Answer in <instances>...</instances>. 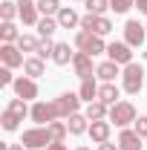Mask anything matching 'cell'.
I'll return each mask as SVG.
<instances>
[{"label": "cell", "mask_w": 147, "mask_h": 150, "mask_svg": "<svg viewBox=\"0 0 147 150\" xmlns=\"http://www.w3.org/2000/svg\"><path fill=\"white\" fill-rule=\"evenodd\" d=\"M75 46H78V52H87V55H101V52H107V43L101 40V35H92V32H78L75 35Z\"/></svg>", "instance_id": "1"}, {"label": "cell", "mask_w": 147, "mask_h": 150, "mask_svg": "<svg viewBox=\"0 0 147 150\" xmlns=\"http://www.w3.org/2000/svg\"><path fill=\"white\" fill-rule=\"evenodd\" d=\"M121 81H124V93L139 95L141 87H144V69H141V64H127L124 72H121Z\"/></svg>", "instance_id": "2"}, {"label": "cell", "mask_w": 147, "mask_h": 150, "mask_svg": "<svg viewBox=\"0 0 147 150\" xmlns=\"http://www.w3.org/2000/svg\"><path fill=\"white\" fill-rule=\"evenodd\" d=\"M20 144L26 150H40V147H49L52 144V136H49V127H29L23 130V139Z\"/></svg>", "instance_id": "3"}, {"label": "cell", "mask_w": 147, "mask_h": 150, "mask_svg": "<svg viewBox=\"0 0 147 150\" xmlns=\"http://www.w3.org/2000/svg\"><path fill=\"white\" fill-rule=\"evenodd\" d=\"M29 118L35 121L37 127H46V124L58 121L55 101H35V104H32V112H29Z\"/></svg>", "instance_id": "4"}, {"label": "cell", "mask_w": 147, "mask_h": 150, "mask_svg": "<svg viewBox=\"0 0 147 150\" xmlns=\"http://www.w3.org/2000/svg\"><path fill=\"white\" fill-rule=\"evenodd\" d=\"M136 121V107L130 104V101H118V104H112L110 107V124L115 127H127Z\"/></svg>", "instance_id": "5"}, {"label": "cell", "mask_w": 147, "mask_h": 150, "mask_svg": "<svg viewBox=\"0 0 147 150\" xmlns=\"http://www.w3.org/2000/svg\"><path fill=\"white\" fill-rule=\"evenodd\" d=\"M55 110H58V118H69L81 110V95L78 93H64L55 98Z\"/></svg>", "instance_id": "6"}, {"label": "cell", "mask_w": 147, "mask_h": 150, "mask_svg": "<svg viewBox=\"0 0 147 150\" xmlns=\"http://www.w3.org/2000/svg\"><path fill=\"white\" fill-rule=\"evenodd\" d=\"M107 55L118 67H127V64H133V46H130L127 40H112L110 46H107Z\"/></svg>", "instance_id": "7"}, {"label": "cell", "mask_w": 147, "mask_h": 150, "mask_svg": "<svg viewBox=\"0 0 147 150\" xmlns=\"http://www.w3.org/2000/svg\"><path fill=\"white\" fill-rule=\"evenodd\" d=\"M18 18L26 26H37L40 20V9H37V0H18Z\"/></svg>", "instance_id": "8"}, {"label": "cell", "mask_w": 147, "mask_h": 150, "mask_svg": "<svg viewBox=\"0 0 147 150\" xmlns=\"http://www.w3.org/2000/svg\"><path fill=\"white\" fill-rule=\"evenodd\" d=\"M72 69H75V75H78L81 81H87V78H95L92 72H95L98 67H92V55H87V52H75Z\"/></svg>", "instance_id": "9"}, {"label": "cell", "mask_w": 147, "mask_h": 150, "mask_svg": "<svg viewBox=\"0 0 147 150\" xmlns=\"http://www.w3.org/2000/svg\"><path fill=\"white\" fill-rule=\"evenodd\" d=\"M0 61H3V67H9V69H15V67H23V64H26L23 52L18 49V43H3V46H0Z\"/></svg>", "instance_id": "10"}, {"label": "cell", "mask_w": 147, "mask_h": 150, "mask_svg": "<svg viewBox=\"0 0 147 150\" xmlns=\"http://www.w3.org/2000/svg\"><path fill=\"white\" fill-rule=\"evenodd\" d=\"M144 38H147V26H141L139 20H127V23H124V40H127L133 49L141 46Z\"/></svg>", "instance_id": "11"}, {"label": "cell", "mask_w": 147, "mask_h": 150, "mask_svg": "<svg viewBox=\"0 0 147 150\" xmlns=\"http://www.w3.org/2000/svg\"><path fill=\"white\" fill-rule=\"evenodd\" d=\"M12 90H15V95H18V98H23V101H32V98H37V84H35V78H29V75L15 78Z\"/></svg>", "instance_id": "12"}, {"label": "cell", "mask_w": 147, "mask_h": 150, "mask_svg": "<svg viewBox=\"0 0 147 150\" xmlns=\"http://www.w3.org/2000/svg\"><path fill=\"white\" fill-rule=\"evenodd\" d=\"M110 130H112V124H110V118H104V121H90V139L95 142V144H104V142H110Z\"/></svg>", "instance_id": "13"}, {"label": "cell", "mask_w": 147, "mask_h": 150, "mask_svg": "<svg viewBox=\"0 0 147 150\" xmlns=\"http://www.w3.org/2000/svg\"><path fill=\"white\" fill-rule=\"evenodd\" d=\"M141 142H144V139L136 130H127V127H124L121 136H118V150H141Z\"/></svg>", "instance_id": "14"}, {"label": "cell", "mask_w": 147, "mask_h": 150, "mask_svg": "<svg viewBox=\"0 0 147 150\" xmlns=\"http://www.w3.org/2000/svg\"><path fill=\"white\" fill-rule=\"evenodd\" d=\"M118 95H121V90L115 87V81H107V84H101V87H98V101H104L107 107L118 104Z\"/></svg>", "instance_id": "15"}, {"label": "cell", "mask_w": 147, "mask_h": 150, "mask_svg": "<svg viewBox=\"0 0 147 150\" xmlns=\"http://www.w3.org/2000/svg\"><path fill=\"white\" fill-rule=\"evenodd\" d=\"M84 115H87L90 121H104V118H110V107H107L104 101H90L87 110H84Z\"/></svg>", "instance_id": "16"}, {"label": "cell", "mask_w": 147, "mask_h": 150, "mask_svg": "<svg viewBox=\"0 0 147 150\" xmlns=\"http://www.w3.org/2000/svg\"><path fill=\"white\" fill-rule=\"evenodd\" d=\"M58 23H61V29H75V26H81V18L72 6H64L58 12Z\"/></svg>", "instance_id": "17"}, {"label": "cell", "mask_w": 147, "mask_h": 150, "mask_svg": "<svg viewBox=\"0 0 147 150\" xmlns=\"http://www.w3.org/2000/svg\"><path fill=\"white\" fill-rule=\"evenodd\" d=\"M95 75L107 84V81H115L118 75H121V67L115 64V61H104V64H98V69H95Z\"/></svg>", "instance_id": "18"}, {"label": "cell", "mask_w": 147, "mask_h": 150, "mask_svg": "<svg viewBox=\"0 0 147 150\" xmlns=\"http://www.w3.org/2000/svg\"><path fill=\"white\" fill-rule=\"evenodd\" d=\"M66 127H69V133H72V136H81V133L90 130V118H87L84 112H75V115H69V118H66Z\"/></svg>", "instance_id": "19"}, {"label": "cell", "mask_w": 147, "mask_h": 150, "mask_svg": "<svg viewBox=\"0 0 147 150\" xmlns=\"http://www.w3.org/2000/svg\"><path fill=\"white\" fill-rule=\"evenodd\" d=\"M75 52L69 49V43H55V52H52V61H55L58 67H66V64H72Z\"/></svg>", "instance_id": "20"}, {"label": "cell", "mask_w": 147, "mask_h": 150, "mask_svg": "<svg viewBox=\"0 0 147 150\" xmlns=\"http://www.w3.org/2000/svg\"><path fill=\"white\" fill-rule=\"evenodd\" d=\"M78 95H81V101H98V84H95V78H87V81H81V90H78Z\"/></svg>", "instance_id": "21"}, {"label": "cell", "mask_w": 147, "mask_h": 150, "mask_svg": "<svg viewBox=\"0 0 147 150\" xmlns=\"http://www.w3.org/2000/svg\"><path fill=\"white\" fill-rule=\"evenodd\" d=\"M23 72L29 75V78H40V75L46 72V67H43V58H26V64H23Z\"/></svg>", "instance_id": "22"}, {"label": "cell", "mask_w": 147, "mask_h": 150, "mask_svg": "<svg viewBox=\"0 0 147 150\" xmlns=\"http://www.w3.org/2000/svg\"><path fill=\"white\" fill-rule=\"evenodd\" d=\"M58 29H61L58 18H40V20H37V35H40V38H52Z\"/></svg>", "instance_id": "23"}, {"label": "cell", "mask_w": 147, "mask_h": 150, "mask_svg": "<svg viewBox=\"0 0 147 150\" xmlns=\"http://www.w3.org/2000/svg\"><path fill=\"white\" fill-rule=\"evenodd\" d=\"M20 121H23V118H20V115H15V112L9 110V107L0 112V124H3V130H9V133H12V130H18V127H20Z\"/></svg>", "instance_id": "24"}, {"label": "cell", "mask_w": 147, "mask_h": 150, "mask_svg": "<svg viewBox=\"0 0 147 150\" xmlns=\"http://www.w3.org/2000/svg\"><path fill=\"white\" fill-rule=\"evenodd\" d=\"M112 32V23H110V18H104V15H95L92 18V35H110Z\"/></svg>", "instance_id": "25"}, {"label": "cell", "mask_w": 147, "mask_h": 150, "mask_svg": "<svg viewBox=\"0 0 147 150\" xmlns=\"http://www.w3.org/2000/svg\"><path fill=\"white\" fill-rule=\"evenodd\" d=\"M37 9H40V15L43 18H58V12L64 9L58 0H37Z\"/></svg>", "instance_id": "26"}, {"label": "cell", "mask_w": 147, "mask_h": 150, "mask_svg": "<svg viewBox=\"0 0 147 150\" xmlns=\"http://www.w3.org/2000/svg\"><path fill=\"white\" fill-rule=\"evenodd\" d=\"M0 38H3V43H18L20 32H18V26H15L12 20H6V23L0 26Z\"/></svg>", "instance_id": "27"}, {"label": "cell", "mask_w": 147, "mask_h": 150, "mask_svg": "<svg viewBox=\"0 0 147 150\" xmlns=\"http://www.w3.org/2000/svg\"><path fill=\"white\" fill-rule=\"evenodd\" d=\"M46 127H49V136H52V142H64V139H66V133H69L66 121H52V124H46Z\"/></svg>", "instance_id": "28"}, {"label": "cell", "mask_w": 147, "mask_h": 150, "mask_svg": "<svg viewBox=\"0 0 147 150\" xmlns=\"http://www.w3.org/2000/svg\"><path fill=\"white\" fill-rule=\"evenodd\" d=\"M37 43H40V40H37L35 35H20L18 38V49L20 52H37Z\"/></svg>", "instance_id": "29"}, {"label": "cell", "mask_w": 147, "mask_h": 150, "mask_svg": "<svg viewBox=\"0 0 147 150\" xmlns=\"http://www.w3.org/2000/svg\"><path fill=\"white\" fill-rule=\"evenodd\" d=\"M9 110L15 112V115H20V118H26V115L32 112V107H29L23 98H12V101H9Z\"/></svg>", "instance_id": "30"}, {"label": "cell", "mask_w": 147, "mask_h": 150, "mask_svg": "<svg viewBox=\"0 0 147 150\" xmlns=\"http://www.w3.org/2000/svg\"><path fill=\"white\" fill-rule=\"evenodd\" d=\"M0 18H3V23H6V20H15L18 18V3L3 0V3H0Z\"/></svg>", "instance_id": "31"}, {"label": "cell", "mask_w": 147, "mask_h": 150, "mask_svg": "<svg viewBox=\"0 0 147 150\" xmlns=\"http://www.w3.org/2000/svg\"><path fill=\"white\" fill-rule=\"evenodd\" d=\"M55 52V43H52V38H40V43H37V58H52Z\"/></svg>", "instance_id": "32"}, {"label": "cell", "mask_w": 147, "mask_h": 150, "mask_svg": "<svg viewBox=\"0 0 147 150\" xmlns=\"http://www.w3.org/2000/svg\"><path fill=\"white\" fill-rule=\"evenodd\" d=\"M110 9V0H87V12L90 15H104Z\"/></svg>", "instance_id": "33"}, {"label": "cell", "mask_w": 147, "mask_h": 150, "mask_svg": "<svg viewBox=\"0 0 147 150\" xmlns=\"http://www.w3.org/2000/svg\"><path fill=\"white\" fill-rule=\"evenodd\" d=\"M133 6H136V0H110V9L115 15H127Z\"/></svg>", "instance_id": "34"}, {"label": "cell", "mask_w": 147, "mask_h": 150, "mask_svg": "<svg viewBox=\"0 0 147 150\" xmlns=\"http://www.w3.org/2000/svg\"><path fill=\"white\" fill-rule=\"evenodd\" d=\"M133 130L139 133L141 139H147V115H139V118L133 121Z\"/></svg>", "instance_id": "35"}, {"label": "cell", "mask_w": 147, "mask_h": 150, "mask_svg": "<svg viewBox=\"0 0 147 150\" xmlns=\"http://www.w3.org/2000/svg\"><path fill=\"white\" fill-rule=\"evenodd\" d=\"M12 84H15V75H12L9 67H3L0 69V87H12Z\"/></svg>", "instance_id": "36"}, {"label": "cell", "mask_w": 147, "mask_h": 150, "mask_svg": "<svg viewBox=\"0 0 147 150\" xmlns=\"http://www.w3.org/2000/svg\"><path fill=\"white\" fill-rule=\"evenodd\" d=\"M46 150H69V147H66L64 142H52V144H49V147H46Z\"/></svg>", "instance_id": "37"}, {"label": "cell", "mask_w": 147, "mask_h": 150, "mask_svg": "<svg viewBox=\"0 0 147 150\" xmlns=\"http://www.w3.org/2000/svg\"><path fill=\"white\" fill-rule=\"evenodd\" d=\"M136 9H139L141 15H147V0H136Z\"/></svg>", "instance_id": "38"}, {"label": "cell", "mask_w": 147, "mask_h": 150, "mask_svg": "<svg viewBox=\"0 0 147 150\" xmlns=\"http://www.w3.org/2000/svg\"><path fill=\"white\" fill-rule=\"evenodd\" d=\"M98 150H118V144H110V142H104V144H98Z\"/></svg>", "instance_id": "39"}, {"label": "cell", "mask_w": 147, "mask_h": 150, "mask_svg": "<svg viewBox=\"0 0 147 150\" xmlns=\"http://www.w3.org/2000/svg\"><path fill=\"white\" fill-rule=\"evenodd\" d=\"M9 150H26L23 144H9Z\"/></svg>", "instance_id": "40"}, {"label": "cell", "mask_w": 147, "mask_h": 150, "mask_svg": "<svg viewBox=\"0 0 147 150\" xmlns=\"http://www.w3.org/2000/svg\"><path fill=\"white\" fill-rule=\"evenodd\" d=\"M75 150H90V147H87V144H81V147H75Z\"/></svg>", "instance_id": "41"}, {"label": "cell", "mask_w": 147, "mask_h": 150, "mask_svg": "<svg viewBox=\"0 0 147 150\" xmlns=\"http://www.w3.org/2000/svg\"><path fill=\"white\" fill-rule=\"evenodd\" d=\"M78 3H87V0H78Z\"/></svg>", "instance_id": "42"}]
</instances>
